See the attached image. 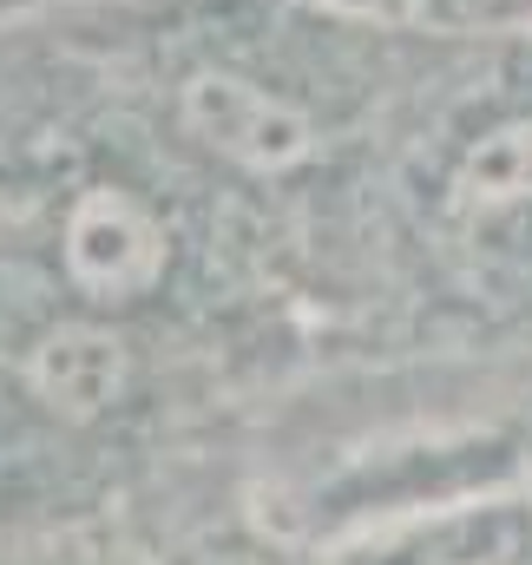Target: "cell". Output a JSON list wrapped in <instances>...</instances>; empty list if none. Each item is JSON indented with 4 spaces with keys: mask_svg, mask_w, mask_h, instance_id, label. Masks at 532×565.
<instances>
[{
    "mask_svg": "<svg viewBox=\"0 0 532 565\" xmlns=\"http://www.w3.org/2000/svg\"><path fill=\"white\" fill-rule=\"evenodd\" d=\"M454 191H460V204H480V211H493V204H526L532 198V119L474 145Z\"/></svg>",
    "mask_w": 532,
    "mask_h": 565,
    "instance_id": "277c9868",
    "label": "cell"
},
{
    "mask_svg": "<svg viewBox=\"0 0 532 565\" xmlns=\"http://www.w3.org/2000/svg\"><path fill=\"white\" fill-rule=\"evenodd\" d=\"M184 126L244 171H289L316 151V126L237 73H198L184 86Z\"/></svg>",
    "mask_w": 532,
    "mask_h": 565,
    "instance_id": "7a4b0ae2",
    "label": "cell"
},
{
    "mask_svg": "<svg viewBox=\"0 0 532 565\" xmlns=\"http://www.w3.org/2000/svg\"><path fill=\"white\" fill-rule=\"evenodd\" d=\"M66 277L79 282L93 302L145 296L164 277V231H158V217L138 198L113 191V184L86 191L73 204V217H66Z\"/></svg>",
    "mask_w": 532,
    "mask_h": 565,
    "instance_id": "6da1fadb",
    "label": "cell"
},
{
    "mask_svg": "<svg viewBox=\"0 0 532 565\" xmlns=\"http://www.w3.org/2000/svg\"><path fill=\"white\" fill-rule=\"evenodd\" d=\"M26 382H33V395H40L53 415L93 422V415H106V408L119 402V388H126V349H119V335H106V329H93V322H66V329H53V335L33 349Z\"/></svg>",
    "mask_w": 532,
    "mask_h": 565,
    "instance_id": "3957f363",
    "label": "cell"
}]
</instances>
